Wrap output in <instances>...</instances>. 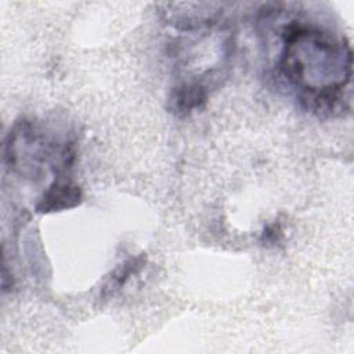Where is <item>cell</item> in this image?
<instances>
[{"label": "cell", "instance_id": "obj_1", "mask_svg": "<svg viewBox=\"0 0 354 354\" xmlns=\"http://www.w3.org/2000/svg\"><path fill=\"white\" fill-rule=\"evenodd\" d=\"M278 62L282 77L299 95L344 91L351 80V48L344 39L292 21L281 29Z\"/></svg>", "mask_w": 354, "mask_h": 354}, {"label": "cell", "instance_id": "obj_2", "mask_svg": "<svg viewBox=\"0 0 354 354\" xmlns=\"http://www.w3.org/2000/svg\"><path fill=\"white\" fill-rule=\"evenodd\" d=\"M83 194L80 187L65 178L58 177L39 198L35 209L37 213H54L76 207L82 203Z\"/></svg>", "mask_w": 354, "mask_h": 354}, {"label": "cell", "instance_id": "obj_3", "mask_svg": "<svg viewBox=\"0 0 354 354\" xmlns=\"http://www.w3.org/2000/svg\"><path fill=\"white\" fill-rule=\"evenodd\" d=\"M207 101V90L199 80L183 82L171 88L167 97V109L173 115L183 118L201 109Z\"/></svg>", "mask_w": 354, "mask_h": 354}, {"label": "cell", "instance_id": "obj_4", "mask_svg": "<svg viewBox=\"0 0 354 354\" xmlns=\"http://www.w3.org/2000/svg\"><path fill=\"white\" fill-rule=\"evenodd\" d=\"M145 264V256L140 254L136 257H130L123 264H120L109 277L108 282L104 285L101 297H109L113 296L123 285L129 281V278L134 274H137L141 267Z\"/></svg>", "mask_w": 354, "mask_h": 354}, {"label": "cell", "instance_id": "obj_5", "mask_svg": "<svg viewBox=\"0 0 354 354\" xmlns=\"http://www.w3.org/2000/svg\"><path fill=\"white\" fill-rule=\"evenodd\" d=\"M281 228L279 225L277 224H272V225H268L267 228H264V232H263V241L264 242H270V243H275L279 241L281 238Z\"/></svg>", "mask_w": 354, "mask_h": 354}]
</instances>
